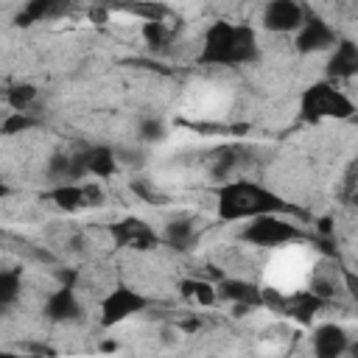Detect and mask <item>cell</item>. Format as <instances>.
<instances>
[{"instance_id":"3","label":"cell","mask_w":358,"mask_h":358,"mask_svg":"<svg viewBox=\"0 0 358 358\" xmlns=\"http://www.w3.org/2000/svg\"><path fill=\"white\" fill-rule=\"evenodd\" d=\"M299 112H302V117L310 120V123H322V120H347V117H352L355 103H352V98H350L344 90L336 87L333 78H327V81L310 84V87L302 92V98H299Z\"/></svg>"},{"instance_id":"18","label":"cell","mask_w":358,"mask_h":358,"mask_svg":"<svg viewBox=\"0 0 358 358\" xmlns=\"http://www.w3.org/2000/svg\"><path fill=\"white\" fill-rule=\"evenodd\" d=\"M196 238V229L190 221H171L168 229H165V243L176 246V249H187Z\"/></svg>"},{"instance_id":"9","label":"cell","mask_w":358,"mask_h":358,"mask_svg":"<svg viewBox=\"0 0 358 358\" xmlns=\"http://www.w3.org/2000/svg\"><path fill=\"white\" fill-rule=\"evenodd\" d=\"M112 238L117 246H126V249H151L159 243L157 232L140 218H123L112 224Z\"/></svg>"},{"instance_id":"15","label":"cell","mask_w":358,"mask_h":358,"mask_svg":"<svg viewBox=\"0 0 358 358\" xmlns=\"http://www.w3.org/2000/svg\"><path fill=\"white\" fill-rule=\"evenodd\" d=\"M48 196H50L62 210H67V213H73V210H81V207H84L81 185H78V182H59Z\"/></svg>"},{"instance_id":"19","label":"cell","mask_w":358,"mask_h":358,"mask_svg":"<svg viewBox=\"0 0 358 358\" xmlns=\"http://www.w3.org/2000/svg\"><path fill=\"white\" fill-rule=\"evenodd\" d=\"M36 126V117L31 112H8V117L3 120V134H20V131H28Z\"/></svg>"},{"instance_id":"6","label":"cell","mask_w":358,"mask_h":358,"mask_svg":"<svg viewBox=\"0 0 358 358\" xmlns=\"http://www.w3.org/2000/svg\"><path fill=\"white\" fill-rule=\"evenodd\" d=\"M296 34V48L302 50V53H316V50H330L338 39H336V31L324 22V20H319V17H310L308 11H305V20H302V25L294 31Z\"/></svg>"},{"instance_id":"11","label":"cell","mask_w":358,"mask_h":358,"mask_svg":"<svg viewBox=\"0 0 358 358\" xmlns=\"http://www.w3.org/2000/svg\"><path fill=\"white\" fill-rule=\"evenodd\" d=\"M358 70V48L352 39H341L333 45V56L327 62V78H352Z\"/></svg>"},{"instance_id":"22","label":"cell","mask_w":358,"mask_h":358,"mask_svg":"<svg viewBox=\"0 0 358 358\" xmlns=\"http://www.w3.org/2000/svg\"><path fill=\"white\" fill-rule=\"evenodd\" d=\"M6 196H8V187H6L3 182H0V199H6Z\"/></svg>"},{"instance_id":"10","label":"cell","mask_w":358,"mask_h":358,"mask_svg":"<svg viewBox=\"0 0 358 358\" xmlns=\"http://www.w3.org/2000/svg\"><path fill=\"white\" fill-rule=\"evenodd\" d=\"M218 291V299H227L232 302L238 310H252V308H263V296H260V285L249 282V280H235V277H227L215 285Z\"/></svg>"},{"instance_id":"16","label":"cell","mask_w":358,"mask_h":358,"mask_svg":"<svg viewBox=\"0 0 358 358\" xmlns=\"http://www.w3.org/2000/svg\"><path fill=\"white\" fill-rule=\"evenodd\" d=\"M39 98V90L34 84H14L8 92H6V103L14 109V112H31V106L36 103Z\"/></svg>"},{"instance_id":"20","label":"cell","mask_w":358,"mask_h":358,"mask_svg":"<svg viewBox=\"0 0 358 358\" xmlns=\"http://www.w3.org/2000/svg\"><path fill=\"white\" fill-rule=\"evenodd\" d=\"M137 131H140V137H143L145 143H157V140L165 137V123L157 120V117H143Z\"/></svg>"},{"instance_id":"7","label":"cell","mask_w":358,"mask_h":358,"mask_svg":"<svg viewBox=\"0 0 358 358\" xmlns=\"http://www.w3.org/2000/svg\"><path fill=\"white\" fill-rule=\"evenodd\" d=\"M305 20V8L296 0H268L263 11V25L274 34H294Z\"/></svg>"},{"instance_id":"12","label":"cell","mask_w":358,"mask_h":358,"mask_svg":"<svg viewBox=\"0 0 358 358\" xmlns=\"http://www.w3.org/2000/svg\"><path fill=\"white\" fill-rule=\"evenodd\" d=\"M81 165H84V173H87V176L109 179V176L117 171V157H115L112 148L95 145V148H90V151L81 154Z\"/></svg>"},{"instance_id":"8","label":"cell","mask_w":358,"mask_h":358,"mask_svg":"<svg viewBox=\"0 0 358 358\" xmlns=\"http://www.w3.org/2000/svg\"><path fill=\"white\" fill-rule=\"evenodd\" d=\"M310 350L316 358H338L350 350V336L341 324L336 322H324L313 330L310 336Z\"/></svg>"},{"instance_id":"13","label":"cell","mask_w":358,"mask_h":358,"mask_svg":"<svg viewBox=\"0 0 358 358\" xmlns=\"http://www.w3.org/2000/svg\"><path fill=\"white\" fill-rule=\"evenodd\" d=\"M81 313V305L76 299V291L73 288H59L48 296V316L56 319V322H70V319H78Z\"/></svg>"},{"instance_id":"17","label":"cell","mask_w":358,"mask_h":358,"mask_svg":"<svg viewBox=\"0 0 358 358\" xmlns=\"http://www.w3.org/2000/svg\"><path fill=\"white\" fill-rule=\"evenodd\" d=\"M182 294L190 296V299H196V302L204 305V308H213V305L218 302V291H215V285L207 282V280H185V282H182Z\"/></svg>"},{"instance_id":"1","label":"cell","mask_w":358,"mask_h":358,"mask_svg":"<svg viewBox=\"0 0 358 358\" xmlns=\"http://www.w3.org/2000/svg\"><path fill=\"white\" fill-rule=\"evenodd\" d=\"M218 215L224 221H249L263 213H282L288 210L280 196L252 179H227L215 196Z\"/></svg>"},{"instance_id":"4","label":"cell","mask_w":358,"mask_h":358,"mask_svg":"<svg viewBox=\"0 0 358 358\" xmlns=\"http://www.w3.org/2000/svg\"><path fill=\"white\" fill-rule=\"evenodd\" d=\"M243 241L260 249H277L291 241H302V232L294 221L282 218V213H263L249 218V224L243 227Z\"/></svg>"},{"instance_id":"14","label":"cell","mask_w":358,"mask_h":358,"mask_svg":"<svg viewBox=\"0 0 358 358\" xmlns=\"http://www.w3.org/2000/svg\"><path fill=\"white\" fill-rule=\"evenodd\" d=\"M67 8V0H28L25 11L17 17L20 25H31V22H42V20H53Z\"/></svg>"},{"instance_id":"2","label":"cell","mask_w":358,"mask_h":358,"mask_svg":"<svg viewBox=\"0 0 358 358\" xmlns=\"http://www.w3.org/2000/svg\"><path fill=\"white\" fill-rule=\"evenodd\" d=\"M255 56H257V39L249 25H232L221 20L204 31L199 62L215 67H232V64H246Z\"/></svg>"},{"instance_id":"5","label":"cell","mask_w":358,"mask_h":358,"mask_svg":"<svg viewBox=\"0 0 358 358\" xmlns=\"http://www.w3.org/2000/svg\"><path fill=\"white\" fill-rule=\"evenodd\" d=\"M148 308V299L129 288V285H115L103 299H101V324L103 327H115V324H123L126 319L143 313Z\"/></svg>"},{"instance_id":"21","label":"cell","mask_w":358,"mask_h":358,"mask_svg":"<svg viewBox=\"0 0 358 358\" xmlns=\"http://www.w3.org/2000/svg\"><path fill=\"white\" fill-rule=\"evenodd\" d=\"M20 294V277L17 271H0V302H8Z\"/></svg>"}]
</instances>
